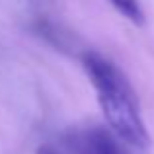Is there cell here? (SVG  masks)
<instances>
[{
    "label": "cell",
    "instance_id": "6da1fadb",
    "mask_svg": "<svg viewBox=\"0 0 154 154\" xmlns=\"http://www.w3.org/2000/svg\"><path fill=\"white\" fill-rule=\"evenodd\" d=\"M82 68L96 90L100 109L111 135L129 152L146 154L150 137L140 115L137 94L123 70L98 51L82 53Z\"/></svg>",
    "mask_w": 154,
    "mask_h": 154
},
{
    "label": "cell",
    "instance_id": "7a4b0ae2",
    "mask_svg": "<svg viewBox=\"0 0 154 154\" xmlns=\"http://www.w3.org/2000/svg\"><path fill=\"white\" fill-rule=\"evenodd\" d=\"M66 144L76 154H123L111 131L98 125L70 131L66 135Z\"/></svg>",
    "mask_w": 154,
    "mask_h": 154
},
{
    "label": "cell",
    "instance_id": "3957f363",
    "mask_svg": "<svg viewBox=\"0 0 154 154\" xmlns=\"http://www.w3.org/2000/svg\"><path fill=\"white\" fill-rule=\"evenodd\" d=\"M109 4H111L127 22H131L133 26H137V27L144 26L146 16H144V10L140 8L139 0H109Z\"/></svg>",
    "mask_w": 154,
    "mask_h": 154
},
{
    "label": "cell",
    "instance_id": "277c9868",
    "mask_svg": "<svg viewBox=\"0 0 154 154\" xmlns=\"http://www.w3.org/2000/svg\"><path fill=\"white\" fill-rule=\"evenodd\" d=\"M35 31H37L41 37H45L49 43H53L55 47H60V49L66 47V35L60 33V31H57L55 23L45 22V20H39V22L35 23Z\"/></svg>",
    "mask_w": 154,
    "mask_h": 154
},
{
    "label": "cell",
    "instance_id": "5b68a950",
    "mask_svg": "<svg viewBox=\"0 0 154 154\" xmlns=\"http://www.w3.org/2000/svg\"><path fill=\"white\" fill-rule=\"evenodd\" d=\"M37 154H60V152H57L55 148H51V146H39Z\"/></svg>",
    "mask_w": 154,
    "mask_h": 154
}]
</instances>
